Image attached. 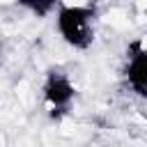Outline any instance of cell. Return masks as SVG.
<instances>
[{"mask_svg":"<svg viewBox=\"0 0 147 147\" xmlns=\"http://www.w3.org/2000/svg\"><path fill=\"white\" fill-rule=\"evenodd\" d=\"M94 18L96 9L92 5L60 2L55 11V28L67 46L74 51H87L94 44Z\"/></svg>","mask_w":147,"mask_h":147,"instance_id":"cell-1","label":"cell"},{"mask_svg":"<svg viewBox=\"0 0 147 147\" xmlns=\"http://www.w3.org/2000/svg\"><path fill=\"white\" fill-rule=\"evenodd\" d=\"M41 96H44V103L48 108V115L51 119H62L69 110H71V103L76 99V85L71 83L69 74L62 71V69H48L44 74V83H41Z\"/></svg>","mask_w":147,"mask_h":147,"instance_id":"cell-2","label":"cell"},{"mask_svg":"<svg viewBox=\"0 0 147 147\" xmlns=\"http://www.w3.org/2000/svg\"><path fill=\"white\" fill-rule=\"evenodd\" d=\"M126 85L140 99H147V46L142 41H133L126 48V64H124Z\"/></svg>","mask_w":147,"mask_h":147,"instance_id":"cell-3","label":"cell"},{"mask_svg":"<svg viewBox=\"0 0 147 147\" xmlns=\"http://www.w3.org/2000/svg\"><path fill=\"white\" fill-rule=\"evenodd\" d=\"M23 9H28L32 16H37V18H46V16H51V14H55L57 11V7H60V2H55V0H21L18 2Z\"/></svg>","mask_w":147,"mask_h":147,"instance_id":"cell-4","label":"cell"}]
</instances>
